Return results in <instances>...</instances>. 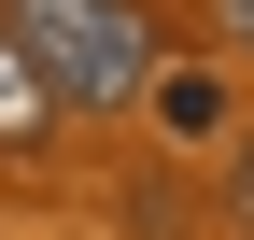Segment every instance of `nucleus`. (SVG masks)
Masks as SVG:
<instances>
[{
    "mask_svg": "<svg viewBox=\"0 0 254 240\" xmlns=\"http://www.w3.org/2000/svg\"><path fill=\"white\" fill-rule=\"evenodd\" d=\"M0 28H14V57L43 71L57 113H127L155 85V14L141 0H0Z\"/></svg>",
    "mask_w": 254,
    "mask_h": 240,
    "instance_id": "f257e3e1",
    "label": "nucleus"
},
{
    "mask_svg": "<svg viewBox=\"0 0 254 240\" xmlns=\"http://www.w3.org/2000/svg\"><path fill=\"white\" fill-rule=\"evenodd\" d=\"M43 127H57V99H43V71L14 57V28H0V156H28Z\"/></svg>",
    "mask_w": 254,
    "mask_h": 240,
    "instance_id": "f03ea898",
    "label": "nucleus"
},
{
    "mask_svg": "<svg viewBox=\"0 0 254 240\" xmlns=\"http://www.w3.org/2000/svg\"><path fill=\"white\" fill-rule=\"evenodd\" d=\"M141 99H155V127H170V141H212V127H226V85H212V71H155Z\"/></svg>",
    "mask_w": 254,
    "mask_h": 240,
    "instance_id": "7ed1b4c3",
    "label": "nucleus"
},
{
    "mask_svg": "<svg viewBox=\"0 0 254 240\" xmlns=\"http://www.w3.org/2000/svg\"><path fill=\"white\" fill-rule=\"evenodd\" d=\"M226 212H240V240H254V127L226 141Z\"/></svg>",
    "mask_w": 254,
    "mask_h": 240,
    "instance_id": "20e7f679",
    "label": "nucleus"
},
{
    "mask_svg": "<svg viewBox=\"0 0 254 240\" xmlns=\"http://www.w3.org/2000/svg\"><path fill=\"white\" fill-rule=\"evenodd\" d=\"M226 28H240V43H254V0H226Z\"/></svg>",
    "mask_w": 254,
    "mask_h": 240,
    "instance_id": "39448f33",
    "label": "nucleus"
}]
</instances>
